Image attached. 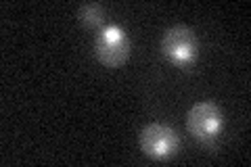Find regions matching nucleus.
Listing matches in <instances>:
<instances>
[{
  "label": "nucleus",
  "mask_w": 251,
  "mask_h": 167,
  "mask_svg": "<svg viewBox=\"0 0 251 167\" xmlns=\"http://www.w3.org/2000/svg\"><path fill=\"white\" fill-rule=\"evenodd\" d=\"M222 125H224L222 113H220V109L209 100L197 102L186 115V128L201 144H211V142L218 138Z\"/></svg>",
  "instance_id": "f257e3e1"
},
{
  "label": "nucleus",
  "mask_w": 251,
  "mask_h": 167,
  "mask_svg": "<svg viewBox=\"0 0 251 167\" xmlns=\"http://www.w3.org/2000/svg\"><path fill=\"white\" fill-rule=\"evenodd\" d=\"M161 50L178 67H188L197 59V38H195V31L186 25L170 27L163 34Z\"/></svg>",
  "instance_id": "f03ea898"
},
{
  "label": "nucleus",
  "mask_w": 251,
  "mask_h": 167,
  "mask_svg": "<svg viewBox=\"0 0 251 167\" xmlns=\"http://www.w3.org/2000/svg\"><path fill=\"white\" fill-rule=\"evenodd\" d=\"M94 52H97V57L103 65L111 67V69L120 67L130 57L128 36H126L122 31V27H117V25L103 27L99 38H97V44H94Z\"/></svg>",
  "instance_id": "7ed1b4c3"
},
{
  "label": "nucleus",
  "mask_w": 251,
  "mask_h": 167,
  "mask_svg": "<svg viewBox=\"0 0 251 167\" xmlns=\"http://www.w3.org/2000/svg\"><path fill=\"white\" fill-rule=\"evenodd\" d=\"M138 144L143 153L151 159H168L176 153L178 136L176 132L166 123H151L140 132Z\"/></svg>",
  "instance_id": "20e7f679"
},
{
  "label": "nucleus",
  "mask_w": 251,
  "mask_h": 167,
  "mask_svg": "<svg viewBox=\"0 0 251 167\" xmlns=\"http://www.w3.org/2000/svg\"><path fill=\"white\" fill-rule=\"evenodd\" d=\"M103 19H105V11H103L100 4H86L80 9V21L84 23V25L97 27V25L103 23Z\"/></svg>",
  "instance_id": "39448f33"
}]
</instances>
